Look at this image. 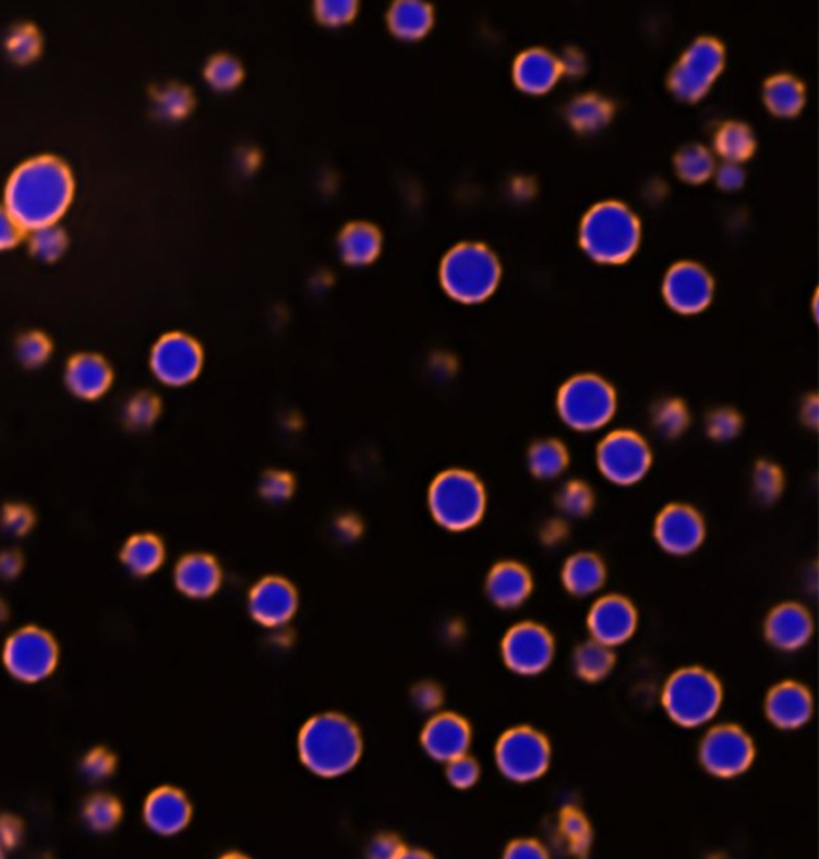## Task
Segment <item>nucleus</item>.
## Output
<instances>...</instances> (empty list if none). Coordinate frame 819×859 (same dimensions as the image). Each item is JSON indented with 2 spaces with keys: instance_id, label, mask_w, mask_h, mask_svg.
<instances>
[{
  "instance_id": "nucleus-56",
  "label": "nucleus",
  "mask_w": 819,
  "mask_h": 859,
  "mask_svg": "<svg viewBox=\"0 0 819 859\" xmlns=\"http://www.w3.org/2000/svg\"><path fill=\"white\" fill-rule=\"evenodd\" d=\"M550 857L546 848L533 838H519L510 842L505 850V858L509 859H544Z\"/></svg>"
},
{
  "instance_id": "nucleus-54",
  "label": "nucleus",
  "mask_w": 819,
  "mask_h": 859,
  "mask_svg": "<svg viewBox=\"0 0 819 859\" xmlns=\"http://www.w3.org/2000/svg\"><path fill=\"white\" fill-rule=\"evenodd\" d=\"M25 826L15 814H0V848L13 850L22 844Z\"/></svg>"
},
{
  "instance_id": "nucleus-62",
  "label": "nucleus",
  "mask_w": 819,
  "mask_h": 859,
  "mask_svg": "<svg viewBox=\"0 0 819 859\" xmlns=\"http://www.w3.org/2000/svg\"><path fill=\"white\" fill-rule=\"evenodd\" d=\"M802 420L810 427H817L818 424V399L815 396L808 397L802 406Z\"/></svg>"
},
{
  "instance_id": "nucleus-29",
  "label": "nucleus",
  "mask_w": 819,
  "mask_h": 859,
  "mask_svg": "<svg viewBox=\"0 0 819 859\" xmlns=\"http://www.w3.org/2000/svg\"><path fill=\"white\" fill-rule=\"evenodd\" d=\"M433 23V7L414 0L394 3L387 15L390 33L402 40L421 39L430 33Z\"/></svg>"
},
{
  "instance_id": "nucleus-41",
  "label": "nucleus",
  "mask_w": 819,
  "mask_h": 859,
  "mask_svg": "<svg viewBox=\"0 0 819 859\" xmlns=\"http://www.w3.org/2000/svg\"><path fill=\"white\" fill-rule=\"evenodd\" d=\"M194 97L183 85H167L154 95V112L164 121H180L193 109Z\"/></svg>"
},
{
  "instance_id": "nucleus-42",
  "label": "nucleus",
  "mask_w": 819,
  "mask_h": 859,
  "mask_svg": "<svg viewBox=\"0 0 819 859\" xmlns=\"http://www.w3.org/2000/svg\"><path fill=\"white\" fill-rule=\"evenodd\" d=\"M68 235L63 229L57 225L46 226V228L31 231L29 249L31 253L40 262H57L67 252Z\"/></svg>"
},
{
  "instance_id": "nucleus-55",
  "label": "nucleus",
  "mask_w": 819,
  "mask_h": 859,
  "mask_svg": "<svg viewBox=\"0 0 819 859\" xmlns=\"http://www.w3.org/2000/svg\"><path fill=\"white\" fill-rule=\"evenodd\" d=\"M25 229L5 207H0V252L13 249L25 238Z\"/></svg>"
},
{
  "instance_id": "nucleus-45",
  "label": "nucleus",
  "mask_w": 819,
  "mask_h": 859,
  "mask_svg": "<svg viewBox=\"0 0 819 859\" xmlns=\"http://www.w3.org/2000/svg\"><path fill=\"white\" fill-rule=\"evenodd\" d=\"M557 505L568 517H585L594 508V493L581 481H571L561 488Z\"/></svg>"
},
{
  "instance_id": "nucleus-31",
  "label": "nucleus",
  "mask_w": 819,
  "mask_h": 859,
  "mask_svg": "<svg viewBox=\"0 0 819 859\" xmlns=\"http://www.w3.org/2000/svg\"><path fill=\"white\" fill-rule=\"evenodd\" d=\"M122 564L130 573L147 577L162 567L166 549L162 541L150 533L132 536L127 541L121 554Z\"/></svg>"
},
{
  "instance_id": "nucleus-1",
  "label": "nucleus",
  "mask_w": 819,
  "mask_h": 859,
  "mask_svg": "<svg viewBox=\"0 0 819 859\" xmlns=\"http://www.w3.org/2000/svg\"><path fill=\"white\" fill-rule=\"evenodd\" d=\"M70 167L55 156L26 160L10 177L3 207L25 231L57 225L73 202Z\"/></svg>"
},
{
  "instance_id": "nucleus-25",
  "label": "nucleus",
  "mask_w": 819,
  "mask_h": 859,
  "mask_svg": "<svg viewBox=\"0 0 819 859\" xmlns=\"http://www.w3.org/2000/svg\"><path fill=\"white\" fill-rule=\"evenodd\" d=\"M561 61L550 50L533 47L520 53L514 63V81L529 94H544L561 77Z\"/></svg>"
},
{
  "instance_id": "nucleus-58",
  "label": "nucleus",
  "mask_w": 819,
  "mask_h": 859,
  "mask_svg": "<svg viewBox=\"0 0 819 859\" xmlns=\"http://www.w3.org/2000/svg\"><path fill=\"white\" fill-rule=\"evenodd\" d=\"M413 701L421 711L437 710L442 703V690L434 683H420L413 690Z\"/></svg>"
},
{
  "instance_id": "nucleus-2",
  "label": "nucleus",
  "mask_w": 819,
  "mask_h": 859,
  "mask_svg": "<svg viewBox=\"0 0 819 859\" xmlns=\"http://www.w3.org/2000/svg\"><path fill=\"white\" fill-rule=\"evenodd\" d=\"M298 749L311 772L322 778H337L351 772L361 759V731L345 715H315L301 730Z\"/></svg>"
},
{
  "instance_id": "nucleus-13",
  "label": "nucleus",
  "mask_w": 819,
  "mask_h": 859,
  "mask_svg": "<svg viewBox=\"0 0 819 859\" xmlns=\"http://www.w3.org/2000/svg\"><path fill=\"white\" fill-rule=\"evenodd\" d=\"M554 639L544 626L523 621L506 632L502 643L503 660L519 676H538L553 663Z\"/></svg>"
},
{
  "instance_id": "nucleus-34",
  "label": "nucleus",
  "mask_w": 819,
  "mask_h": 859,
  "mask_svg": "<svg viewBox=\"0 0 819 859\" xmlns=\"http://www.w3.org/2000/svg\"><path fill=\"white\" fill-rule=\"evenodd\" d=\"M575 673L586 682H601L615 666V653L612 646L603 645L598 640L581 643L575 652Z\"/></svg>"
},
{
  "instance_id": "nucleus-3",
  "label": "nucleus",
  "mask_w": 819,
  "mask_h": 859,
  "mask_svg": "<svg viewBox=\"0 0 819 859\" xmlns=\"http://www.w3.org/2000/svg\"><path fill=\"white\" fill-rule=\"evenodd\" d=\"M579 244L594 262L622 265L640 244L639 218L622 202H601L586 214L579 228Z\"/></svg>"
},
{
  "instance_id": "nucleus-24",
  "label": "nucleus",
  "mask_w": 819,
  "mask_h": 859,
  "mask_svg": "<svg viewBox=\"0 0 819 859\" xmlns=\"http://www.w3.org/2000/svg\"><path fill=\"white\" fill-rule=\"evenodd\" d=\"M64 382L79 399H99L111 388L112 370L101 355L85 352L68 362Z\"/></svg>"
},
{
  "instance_id": "nucleus-46",
  "label": "nucleus",
  "mask_w": 819,
  "mask_h": 859,
  "mask_svg": "<svg viewBox=\"0 0 819 859\" xmlns=\"http://www.w3.org/2000/svg\"><path fill=\"white\" fill-rule=\"evenodd\" d=\"M160 412V402L149 392H140L127 402L123 410L127 426L132 430H145L157 420Z\"/></svg>"
},
{
  "instance_id": "nucleus-17",
  "label": "nucleus",
  "mask_w": 819,
  "mask_h": 859,
  "mask_svg": "<svg viewBox=\"0 0 819 859\" xmlns=\"http://www.w3.org/2000/svg\"><path fill=\"white\" fill-rule=\"evenodd\" d=\"M636 607L623 595H605L592 605L588 629L592 639L606 646H618L633 638L637 629Z\"/></svg>"
},
{
  "instance_id": "nucleus-37",
  "label": "nucleus",
  "mask_w": 819,
  "mask_h": 859,
  "mask_svg": "<svg viewBox=\"0 0 819 859\" xmlns=\"http://www.w3.org/2000/svg\"><path fill=\"white\" fill-rule=\"evenodd\" d=\"M674 166L682 180L688 183H702L714 173L715 160L711 150L695 143L678 150Z\"/></svg>"
},
{
  "instance_id": "nucleus-64",
  "label": "nucleus",
  "mask_w": 819,
  "mask_h": 859,
  "mask_svg": "<svg viewBox=\"0 0 819 859\" xmlns=\"http://www.w3.org/2000/svg\"><path fill=\"white\" fill-rule=\"evenodd\" d=\"M2 857H3V850H2V848H0V858H2Z\"/></svg>"
},
{
  "instance_id": "nucleus-60",
  "label": "nucleus",
  "mask_w": 819,
  "mask_h": 859,
  "mask_svg": "<svg viewBox=\"0 0 819 859\" xmlns=\"http://www.w3.org/2000/svg\"><path fill=\"white\" fill-rule=\"evenodd\" d=\"M23 568V557L16 551H5L0 554V578L12 580L19 577Z\"/></svg>"
},
{
  "instance_id": "nucleus-27",
  "label": "nucleus",
  "mask_w": 819,
  "mask_h": 859,
  "mask_svg": "<svg viewBox=\"0 0 819 859\" xmlns=\"http://www.w3.org/2000/svg\"><path fill=\"white\" fill-rule=\"evenodd\" d=\"M606 580V568L601 557L592 553H578L568 557L562 568L565 590L577 597L595 594Z\"/></svg>"
},
{
  "instance_id": "nucleus-47",
  "label": "nucleus",
  "mask_w": 819,
  "mask_h": 859,
  "mask_svg": "<svg viewBox=\"0 0 819 859\" xmlns=\"http://www.w3.org/2000/svg\"><path fill=\"white\" fill-rule=\"evenodd\" d=\"M16 355L27 368L43 367L51 355L49 337L43 331H27L16 341Z\"/></svg>"
},
{
  "instance_id": "nucleus-28",
  "label": "nucleus",
  "mask_w": 819,
  "mask_h": 859,
  "mask_svg": "<svg viewBox=\"0 0 819 859\" xmlns=\"http://www.w3.org/2000/svg\"><path fill=\"white\" fill-rule=\"evenodd\" d=\"M339 255L351 266L375 262L382 252V234L369 222H352L339 234Z\"/></svg>"
},
{
  "instance_id": "nucleus-19",
  "label": "nucleus",
  "mask_w": 819,
  "mask_h": 859,
  "mask_svg": "<svg viewBox=\"0 0 819 859\" xmlns=\"http://www.w3.org/2000/svg\"><path fill=\"white\" fill-rule=\"evenodd\" d=\"M249 607L256 622L266 628H279L297 612V591L282 578H266L250 592Z\"/></svg>"
},
{
  "instance_id": "nucleus-57",
  "label": "nucleus",
  "mask_w": 819,
  "mask_h": 859,
  "mask_svg": "<svg viewBox=\"0 0 819 859\" xmlns=\"http://www.w3.org/2000/svg\"><path fill=\"white\" fill-rule=\"evenodd\" d=\"M404 851H406V847L394 835H380L369 848V855L372 858H402Z\"/></svg>"
},
{
  "instance_id": "nucleus-49",
  "label": "nucleus",
  "mask_w": 819,
  "mask_h": 859,
  "mask_svg": "<svg viewBox=\"0 0 819 859\" xmlns=\"http://www.w3.org/2000/svg\"><path fill=\"white\" fill-rule=\"evenodd\" d=\"M358 2L352 0H322L315 3V16L322 25L338 27L348 25L358 13Z\"/></svg>"
},
{
  "instance_id": "nucleus-35",
  "label": "nucleus",
  "mask_w": 819,
  "mask_h": 859,
  "mask_svg": "<svg viewBox=\"0 0 819 859\" xmlns=\"http://www.w3.org/2000/svg\"><path fill=\"white\" fill-rule=\"evenodd\" d=\"M715 150L726 162H743L756 150V135L746 123H723L715 133Z\"/></svg>"
},
{
  "instance_id": "nucleus-39",
  "label": "nucleus",
  "mask_w": 819,
  "mask_h": 859,
  "mask_svg": "<svg viewBox=\"0 0 819 859\" xmlns=\"http://www.w3.org/2000/svg\"><path fill=\"white\" fill-rule=\"evenodd\" d=\"M84 820L95 833H109L121 823V802L109 794H95L85 803Z\"/></svg>"
},
{
  "instance_id": "nucleus-61",
  "label": "nucleus",
  "mask_w": 819,
  "mask_h": 859,
  "mask_svg": "<svg viewBox=\"0 0 819 859\" xmlns=\"http://www.w3.org/2000/svg\"><path fill=\"white\" fill-rule=\"evenodd\" d=\"M558 61H561L562 73L565 71L567 74L577 75L585 70V57L579 50L570 49L565 51L564 58Z\"/></svg>"
},
{
  "instance_id": "nucleus-48",
  "label": "nucleus",
  "mask_w": 819,
  "mask_h": 859,
  "mask_svg": "<svg viewBox=\"0 0 819 859\" xmlns=\"http://www.w3.org/2000/svg\"><path fill=\"white\" fill-rule=\"evenodd\" d=\"M742 416L728 407L715 409L714 412L709 413L708 420H706L709 437L718 443H728V440L735 439L742 431Z\"/></svg>"
},
{
  "instance_id": "nucleus-51",
  "label": "nucleus",
  "mask_w": 819,
  "mask_h": 859,
  "mask_svg": "<svg viewBox=\"0 0 819 859\" xmlns=\"http://www.w3.org/2000/svg\"><path fill=\"white\" fill-rule=\"evenodd\" d=\"M479 778H481L479 763L468 758V754L448 762L447 779L457 789H469L479 782Z\"/></svg>"
},
{
  "instance_id": "nucleus-20",
  "label": "nucleus",
  "mask_w": 819,
  "mask_h": 859,
  "mask_svg": "<svg viewBox=\"0 0 819 859\" xmlns=\"http://www.w3.org/2000/svg\"><path fill=\"white\" fill-rule=\"evenodd\" d=\"M814 618L804 605L787 602L778 605L767 616L766 639L781 652H795L810 642L814 636Z\"/></svg>"
},
{
  "instance_id": "nucleus-12",
  "label": "nucleus",
  "mask_w": 819,
  "mask_h": 859,
  "mask_svg": "<svg viewBox=\"0 0 819 859\" xmlns=\"http://www.w3.org/2000/svg\"><path fill=\"white\" fill-rule=\"evenodd\" d=\"M698 755L702 769L712 776L736 778L752 765L756 746L738 725H718L702 738Z\"/></svg>"
},
{
  "instance_id": "nucleus-36",
  "label": "nucleus",
  "mask_w": 819,
  "mask_h": 859,
  "mask_svg": "<svg viewBox=\"0 0 819 859\" xmlns=\"http://www.w3.org/2000/svg\"><path fill=\"white\" fill-rule=\"evenodd\" d=\"M558 831L567 842L568 850L577 857H585L591 850V823L577 807L567 806L558 814Z\"/></svg>"
},
{
  "instance_id": "nucleus-18",
  "label": "nucleus",
  "mask_w": 819,
  "mask_h": 859,
  "mask_svg": "<svg viewBox=\"0 0 819 859\" xmlns=\"http://www.w3.org/2000/svg\"><path fill=\"white\" fill-rule=\"evenodd\" d=\"M471 739L468 722L454 712H444L427 722L421 745L434 761L448 763L468 754Z\"/></svg>"
},
{
  "instance_id": "nucleus-38",
  "label": "nucleus",
  "mask_w": 819,
  "mask_h": 859,
  "mask_svg": "<svg viewBox=\"0 0 819 859\" xmlns=\"http://www.w3.org/2000/svg\"><path fill=\"white\" fill-rule=\"evenodd\" d=\"M651 424L664 439H675L690 426V412L682 400L664 399L654 406Z\"/></svg>"
},
{
  "instance_id": "nucleus-7",
  "label": "nucleus",
  "mask_w": 819,
  "mask_h": 859,
  "mask_svg": "<svg viewBox=\"0 0 819 859\" xmlns=\"http://www.w3.org/2000/svg\"><path fill=\"white\" fill-rule=\"evenodd\" d=\"M615 388L602 376L581 373L568 379L557 394V413L570 430L594 433L615 416Z\"/></svg>"
},
{
  "instance_id": "nucleus-22",
  "label": "nucleus",
  "mask_w": 819,
  "mask_h": 859,
  "mask_svg": "<svg viewBox=\"0 0 819 859\" xmlns=\"http://www.w3.org/2000/svg\"><path fill=\"white\" fill-rule=\"evenodd\" d=\"M190 800L177 787L164 786L153 790L145 802L143 816L147 827L159 835L181 833L190 824Z\"/></svg>"
},
{
  "instance_id": "nucleus-33",
  "label": "nucleus",
  "mask_w": 819,
  "mask_h": 859,
  "mask_svg": "<svg viewBox=\"0 0 819 859\" xmlns=\"http://www.w3.org/2000/svg\"><path fill=\"white\" fill-rule=\"evenodd\" d=\"M613 105L601 95H581L567 108L568 122L578 132H598L610 122Z\"/></svg>"
},
{
  "instance_id": "nucleus-30",
  "label": "nucleus",
  "mask_w": 819,
  "mask_h": 859,
  "mask_svg": "<svg viewBox=\"0 0 819 859\" xmlns=\"http://www.w3.org/2000/svg\"><path fill=\"white\" fill-rule=\"evenodd\" d=\"M767 108L780 118H793L805 105V88L793 74H774L763 85Z\"/></svg>"
},
{
  "instance_id": "nucleus-9",
  "label": "nucleus",
  "mask_w": 819,
  "mask_h": 859,
  "mask_svg": "<svg viewBox=\"0 0 819 859\" xmlns=\"http://www.w3.org/2000/svg\"><path fill=\"white\" fill-rule=\"evenodd\" d=\"M60 649L50 632L26 626L13 632L3 646V664L10 676L26 683L43 682L57 669Z\"/></svg>"
},
{
  "instance_id": "nucleus-53",
  "label": "nucleus",
  "mask_w": 819,
  "mask_h": 859,
  "mask_svg": "<svg viewBox=\"0 0 819 859\" xmlns=\"http://www.w3.org/2000/svg\"><path fill=\"white\" fill-rule=\"evenodd\" d=\"M263 498L270 503H282L293 493V481L289 474L280 471L267 472L262 481Z\"/></svg>"
},
{
  "instance_id": "nucleus-44",
  "label": "nucleus",
  "mask_w": 819,
  "mask_h": 859,
  "mask_svg": "<svg viewBox=\"0 0 819 859\" xmlns=\"http://www.w3.org/2000/svg\"><path fill=\"white\" fill-rule=\"evenodd\" d=\"M752 487L759 501L766 503V505L776 501L783 493V471L771 461H759L754 468Z\"/></svg>"
},
{
  "instance_id": "nucleus-16",
  "label": "nucleus",
  "mask_w": 819,
  "mask_h": 859,
  "mask_svg": "<svg viewBox=\"0 0 819 859\" xmlns=\"http://www.w3.org/2000/svg\"><path fill=\"white\" fill-rule=\"evenodd\" d=\"M654 540L671 556H690L699 549L706 536L704 520L688 505L666 506L654 520Z\"/></svg>"
},
{
  "instance_id": "nucleus-52",
  "label": "nucleus",
  "mask_w": 819,
  "mask_h": 859,
  "mask_svg": "<svg viewBox=\"0 0 819 859\" xmlns=\"http://www.w3.org/2000/svg\"><path fill=\"white\" fill-rule=\"evenodd\" d=\"M34 515L25 505H9L0 515L3 530L13 536H25L34 527Z\"/></svg>"
},
{
  "instance_id": "nucleus-40",
  "label": "nucleus",
  "mask_w": 819,
  "mask_h": 859,
  "mask_svg": "<svg viewBox=\"0 0 819 859\" xmlns=\"http://www.w3.org/2000/svg\"><path fill=\"white\" fill-rule=\"evenodd\" d=\"M5 50L10 60L15 63H33L43 51V36L33 23H20L10 31Z\"/></svg>"
},
{
  "instance_id": "nucleus-21",
  "label": "nucleus",
  "mask_w": 819,
  "mask_h": 859,
  "mask_svg": "<svg viewBox=\"0 0 819 859\" xmlns=\"http://www.w3.org/2000/svg\"><path fill=\"white\" fill-rule=\"evenodd\" d=\"M766 714L780 730H797L814 715V697L807 687L786 680L771 688L767 694Z\"/></svg>"
},
{
  "instance_id": "nucleus-14",
  "label": "nucleus",
  "mask_w": 819,
  "mask_h": 859,
  "mask_svg": "<svg viewBox=\"0 0 819 859\" xmlns=\"http://www.w3.org/2000/svg\"><path fill=\"white\" fill-rule=\"evenodd\" d=\"M663 295L675 313L694 316L711 304L714 279L709 270L698 263H677L664 277Z\"/></svg>"
},
{
  "instance_id": "nucleus-50",
  "label": "nucleus",
  "mask_w": 819,
  "mask_h": 859,
  "mask_svg": "<svg viewBox=\"0 0 819 859\" xmlns=\"http://www.w3.org/2000/svg\"><path fill=\"white\" fill-rule=\"evenodd\" d=\"M116 770V755L105 748H97L85 755L82 772L91 782L108 779Z\"/></svg>"
},
{
  "instance_id": "nucleus-43",
  "label": "nucleus",
  "mask_w": 819,
  "mask_h": 859,
  "mask_svg": "<svg viewBox=\"0 0 819 859\" xmlns=\"http://www.w3.org/2000/svg\"><path fill=\"white\" fill-rule=\"evenodd\" d=\"M205 78L212 88L218 92L234 90L243 78L241 61L229 55H218L208 61Z\"/></svg>"
},
{
  "instance_id": "nucleus-23",
  "label": "nucleus",
  "mask_w": 819,
  "mask_h": 859,
  "mask_svg": "<svg viewBox=\"0 0 819 859\" xmlns=\"http://www.w3.org/2000/svg\"><path fill=\"white\" fill-rule=\"evenodd\" d=\"M486 595L499 608H517L530 597L533 580L522 564L502 562L495 565L486 577Z\"/></svg>"
},
{
  "instance_id": "nucleus-26",
  "label": "nucleus",
  "mask_w": 819,
  "mask_h": 859,
  "mask_svg": "<svg viewBox=\"0 0 819 859\" xmlns=\"http://www.w3.org/2000/svg\"><path fill=\"white\" fill-rule=\"evenodd\" d=\"M174 584L188 597L207 598L221 584V570L217 560L205 554L183 557L174 570Z\"/></svg>"
},
{
  "instance_id": "nucleus-4",
  "label": "nucleus",
  "mask_w": 819,
  "mask_h": 859,
  "mask_svg": "<svg viewBox=\"0 0 819 859\" xmlns=\"http://www.w3.org/2000/svg\"><path fill=\"white\" fill-rule=\"evenodd\" d=\"M499 279L502 265L495 253L482 244H459L442 262V287L459 303H482L493 295Z\"/></svg>"
},
{
  "instance_id": "nucleus-32",
  "label": "nucleus",
  "mask_w": 819,
  "mask_h": 859,
  "mask_svg": "<svg viewBox=\"0 0 819 859\" xmlns=\"http://www.w3.org/2000/svg\"><path fill=\"white\" fill-rule=\"evenodd\" d=\"M567 447L557 439L538 440L531 445L527 464L531 474L541 481H553L568 467Z\"/></svg>"
},
{
  "instance_id": "nucleus-8",
  "label": "nucleus",
  "mask_w": 819,
  "mask_h": 859,
  "mask_svg": "<svg viewBox=\"0 0 819 859\" xmlns=\"http://www.w3.org/2000/svg\"><path fill=\"white\" fill-rule=\"evenodd\" d=\"M495 759L499 772L510 782H534L550 769L551 745L541 731L520 725L499 738Z\"/></svg>"
},
{
  "instance_id": "nucleus-15",
  "label": "nucleus",
  "mask_w": 819,
  "mask_h": 859,
  "mask_svg": "<svg viewBox=\"0 0 819 859\" xmlns=\"http://www.w3.org/2000/svg\"><path fill=\"white\" fill-rule=\"evenodd\" d=\"M201 367V346L188 335H166L157 341L150 354V368L164 385H188L195 379Z\"/></svg>"
},
{
  "instance_id": "nucleus-63",
  "label": "nucleus",
  "mask_w": 819,
  "mask_h": 859,
  "mask_svg": "<svg viewBox=\"0 0 819 859\" xmlns=\"http://www.w3.org/2000/svg\"><path fill=\"white\" fill-rule=\"evenodd\" d=\"M7 616H9V608H7V605L0 601V622L5 621Z\"/></svg>"
},
{
  "instance_id": "nucleus-11",
  "label": "nucleus",
  "mask_w": 819,
  "mask_h": 859,
  "mask_svg": "<svg viewBox=\"0 0 819 859\" xmlns=\"http://www.w3.org/2000/svg\"><path fill=\"white\" fill-rule=\"evenodd\" d=\"M725 64V49L714 37H699L682 53L670 74V88L684 101L704 97Z\"/></svg>"
},
{
  "instance_id": "nucleus-6",
  "label": "nucleus",
  "mask_w": 819,
  "mask_h": 859,
  "mask_svg": "<svg viewBox=\"0 0 819 859\" xmlns=\"http://www.w3.org/2000/svg\"><path fill=\"white\" fill-rule=\"evenodd\" d=\"M486 508L482 482L465 469L442 472L431 485L430 509L435 522L450 532H465L481 522Z\"/></svg>"
},
{
  "instance_id": "nucleus-5",
  "label": "nucleus",
  "mask_w": 819,
  "mask_h": 859,
  "mask_svg": "<svg viewBox=\"0 0 819 859\" xmlns=\"http://www.w3.org/2000/svg\"><path fill=\"white\" fill-rule=\"evenodd\" d=\"M661 700L675 724L697 728L718 715L723 691L714 674L702 667H684L667 679Z\"/></svg>"
},
{
  "instance_id": "nucleus-10",
  "label": "nucleus",
  "mask_w": 819,
  "mask_h": 859,
  "mask_svg": "<svg viewBox=\"0 0 819 859\" xmlns=\"http://www.w3.org/2000/svg\"><path fill=\"white\" fill-rule=\"evenodd\" d=\"M595 461L606 481L629 487L649 474L653 453L649 443L636 431L618 430L603 437Z\"/></svg>"
},
{
  "instance_id": "nucleus-59",
  "label": "nucleus",
  "mask_w": 819,
  "mask_h": 859,
  "mask_svg": "<svg viewBox=\"0 0 819 859\" xmlns=\"http://www.w3.org/2000/svg\"><path fill=\"white\" fill-rule=\"evenodd\" d=\"M718 183L722 190L735 191L745 184V170L738 164L725 162L718 170Z\"/></svg>"
}]
</instances>
